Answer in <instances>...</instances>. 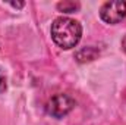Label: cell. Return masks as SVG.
<instances>
[{
    "label": "cell",
    "instance_id": "6da1fadb",
    "mask_svg": "<svg viewBox=\"0 0 126 125\" xmlns=\"http://www.w3.org/2000/svg\"><path fill=\"white\" fill-rule=\"evenodd\" d=\"M50 35L57 47L63 50H70L76 47L82 38V25L73 18L59 16L51 22Z\"/></svg>",
    "mask_w": 126,
    "mask_h": 125
},
{
    "label": "cell",
    "instance_id": "7a4b0ae2",
    "mask_svg": "<svg viewBox=\"0 0 126 125\" xmlns=\"http://www.w3.org/2000/svg\"><path fill=\"white\" fill-rule=\"evenodd\" d=\"M76 107V100L66 93H57L51 96L46 103V113L54 119H62L67 116Z\"/></svg>",
    "mask_w": 126,
    "mask_h": 125
},
{
    "label": "cell",
    "instance_id": "3957f363",
    "mask_svg": "<svg viewBox=\"0 0 126 125\" xmlns=\"http://www.w3.org/2000/svg\"><path fill=\"white\" fill-rule=\"evenodd\" d=\"M100 18L109 25H116L126 18V1H106L100 7Z\"/></svg>",
    "mask_w": 126,
    "mask_h": 125
},
{
    "label": "cell",
    "instance_id": "277c9868",
    "mask_svg": "<svg viewBox=\"0 0 126 125\" xmlns=\"http://www.w3.org/2000/svg\"><path fill=\"white\" fill-rule=\"evenodd\" d=\"M98 55H100V50L95 46H87V47H82V49L76 50L75 59H76L78 63H87V62H93L94 59H97Z\"/></svg>",
    "mask_w": 126,
    "mask_h": 125
},
{
    "label": "cell",
    "instance_id": "5b68a950",
    "mask_svg": "<svg viewBox=\"0 0 126 125\" xmlns=\"http://www.w3.org/2000/svg\"><path fill=\"white\" fill-rule=\"evenodd\" d=\"M57 10L59 12H63V13H72V12H75V10H78L81 6H79V3H76V1H60V3H57Z\"/></svg>",
    "mask_w": 126,
    "mask_h": 125
},
{
    "label": "cell",
    "instance_id": "8992f818",
    "mask_svg": "<svg viewBox=\"0 0 126 125\" xmlns=\"http://www.w3.org/2000/svg\"><path fill=\"white\" fill-rule=\"evenodd\" d=\"M6 90H7V77L4 71L0 68V94H3Z\"/></svg>",
    "mask_w": 126,
    "mask_h": 125
},
{
    "label": "cell",
    "instance_id": "52a82bcc",
    "mask_svg": "<svg viewBox=\"0 0 126 125\" xmlns=\"http://www.w3.org/2000/svg\"><path fill=\"white\" fill-rule=\"evenodd\" d=\"M120 47H122V50L126 53V34L122 37V40H120Z\"/></svg>",
    "mask_w": 126,
    "mask_h": 125
},
{
    "label": "cell",
    "instance_id": "ba28073f",
    "mask_svg": "<svg viewBox=\"0 0 126 125\" xmlns=\"http://www.w3.org/2000/svg\"><path fill=\"white\" fill-rule=\"evenodd\" d=\"M9 4H10L12 7H16V9H21V7H24V6H25V3H24V1H22V3H9Z\"/></svg>",
    "mask_w": 126,
    "mask_h": 125
}]
</instances>
